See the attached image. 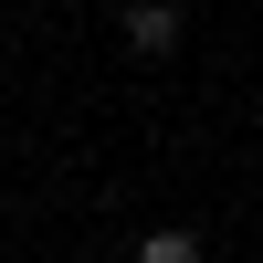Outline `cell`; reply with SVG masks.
Wrapping results in <instances>:
<instances>
[{
    "instance_id": "1",
    "label": "cell",
    "mask_w": 263,
    "mask_h": 263,
    "mask_svg": "<svg viewBox=\"0 0 263 263\" xmlns=\"http://www.w3.org/2000/svg\"><path fill=\"white\" fill-rule=\"evenodd\" d=\"M126 53L168 63V53H179V11H168V0H137V11H126Z\"/></svg>"
},
{
    "instance_id": "2",
    "label": "cell",
    "mask_w": 263,
    "mask_h": 263,
    "mask_svg": "<svg viewBox=\"0 0 263 263\" xmlns=\"http://www.w3.org/2000/svg\"><path fill=\"white\" fill-rule=\"evenodd\" d=\"M147 263H200V232H147Z\"/></svg>"
}]
</instances>
